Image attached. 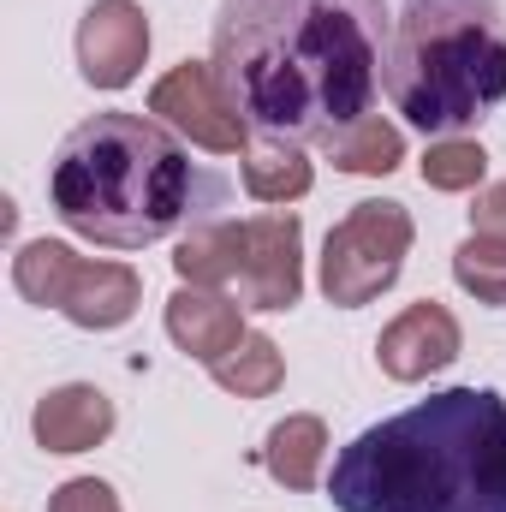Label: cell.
Listing matches in <instances>:
<instances>
[{
    "instance_id": "cell-4",
    "label": "cell",
    "mask_w": 506,
    "mask_h": 512,
    "mask_svg": "<svg viewBox=\"0 0 506 512\" xmlns=\"http://www.w3.org/2000/svg\"><path fill=\"white\" fill-rule=\"evenodd\" d=\"M387 96L429 137H459L506 102L501 0H405L387 42Z\"/></svg>"
},
{
    "instance_id": "cell-5",
    "label": "cell",
    "mask_w": 506,
    "mask_h": 512,
    "mask_svg": "<svg viewBox=\"0 0 506 512\" xmlns=\"http://www.w3.org/2000/svg\"><path fill=\"white\" fill-rule=\"evenodd\" d=\"M411 251V215L405 203L393 197H370V203H352V215L328 233L322 245V292L334 310H358L381 298Z\"/></svg>"
},
{
    "instance_id": "cell-19",
    "label": "cell",
    "mask_w": 506,
    "mask_h": 512,
    "mask_svg": "<svg viewBox=\"0 0 506 512\" xmlns=\"http://www.w3.org/2000/svg\"><path fill=\"white\" fill-rule=\"evenodd\" d=\"M453 280H459L477 304L506 310V239L501 233H471V239L453 251Z\"/></svg>"
},
{
    "instance_id": "cell-22",
    "label": "cell",
    "mask_w": 506,
    "mask_h": 512,
    "mask_svg": "<svg viewBox=\"0 0 506 512\" xmlns=\"http://www.w3.org/2000/svg\"><path fill=\"white\" fill-rule=\"evenodd\" d=\"M471 227H477V233H501L506 239V179L477 191V203H471Z\"/></svg>"
},
{
    "instance_id": "cell-14",
    "label": "cell",
    "mask_w": 506,
    "mask_h": 512,
    "mask_svg": "<svg viewBox=\"0 0 506 512\" xmlns=\"http://www.w3.org/2000/svg\"><path fill=\"white\" fill-rule=\"evenodd\" d=\"M239 251H245V233H239V221L221 215V221H203V227H191V233L179 239L173 268H179L185 286L233 292V280H239Z\"/></svg>"
},
{
    "instance_id": "cell-11",
    "label": "cell",
    "mask_w": 506,
    "mask_h": 512,
    "mask_svg": "<svg viewBox=\"0 0 506 512\" xmlns=\"http://www.w3.org/2000/svg\"><path fill=\"white\" fill-rule=\"evenodd\" d=\"M114 435V399L90 382L54 387L36 405V441L48 453H90Z\"/></svg>"
},
{
    "instance_id": "cell-15",
    "label": "cell",
    "mask_w": 506,
    "mask_h": 512,
    "mask_svg": "<svg viewBox=\"0 0 506 512\" xmlns=\"http://www.w3.org/2000/svg\"><path fill=\"white\" fill-rule=\"evenodd\" d=\"M310 161L298 143H274V137H256L245 143V191L256 203H292L310 191Z\"/></svg>"
},
{
    "instance_id": "cell-21",
    "label": "cell",
    "mask_w": 506,
    "mask_h": 512,
    "mask_svg": "<svg viewBox=\"0 0 506 512\" xmlns=\"http://www.w3.org/2000/svg\"><path fill=\"white\" fill-rule=\"evenodd\" d=\"M48 512H120V501L102 477H72L48 495Z\"/></svg>"
},
{
    "instance_id": "cell-13",
    "label": "cell",
    "mask_w": 506,
    "mask_h": 512,
    "mask_svg": "<svg viewBox=\"0 0 506 512\" xmlns=\"http://www.w3.org/2000/svg\"><path fill=\"white\" fill-rule=\"evenodd\" d=\"M322 459H328V429H322V417L298 411V417H286V423L268 429L262 465H268V477H274L280 489H316Z\"/></svg>"
},
{
    "instance_id": "cell-12",
    "label": "cell",
    "mask_w": 506,
    "mask_h": 512,
    "mask_svg": "<svg viewBox=\"0 0 506 512\" xmlns=\"http://www.w3.org/2000/svg\"><path fill=\"white\" fill-rule=\"evenodd\" d=\"M137 298H143L137 268H126V262H84V256H78V268H72V280H66V298H60V310H66V322H78V328H96V334H102V328L131 322Z\"/></svg>"
},
{
    "instance_id": "cell-16",
    "label": "cell",
    "mask_w": 506,
    "mask_h": 512,
    "mask_svg": "<svg viewBox=\"0 0 506 512\" xmlns=\"http://www.w3.org/2000/svg\"><path fill=\"white\" fill-rule=\"evenodd\" d=\"M209 376L227 393H239V399H262V393H274V387L286 382V358H280V346L268 334H245L227 358L209 364Z\"/></svg>"
},
{
    "instance_id": "cell-20",
    "label": "cell",
    "mask_w": 506,
    "mask_h": 512,
    "mask_svg": "<svg viewBox=\"0 0 506 512\" xmlns=\"http://www.w3.org/2000/svg\"><path fill=\"white\" fill-rule=\"evenodd\" d=\"M483 173H489V155L471 137H435L423 149V185L429 191H477Z\"/></svg>"
},
{
    "instance_id": "cell-9",
    "label": "cell",
    "mask_w": 506,
    "mask_h": 512,
    "mask_svg": "<svg viewBox=\"0 0 506 512\" xmlns=\"http://www.w3.org/2000/svg\"><path fill=\"white\" fill-rule=\"evenodd\" d=\"M459 346H465V334H459L453 310L435 304V298H423V304L399 310V316L381 328L376 364H381V376H393V382H423V376L447 370V364L459 358Z\"/></svg>"
},
{
    "instance_id": "cell-8",
    "label": "cell",
    "mask_w": 506,
    "mask_h": 512,
    "mask_svg": "<svg viewBox=\"0 0 506 512\" xmlns=\"http://www.w3.org/2000/svg\"><path fill=\"white\" fill-rule=\"evenodd\" d=\"M149 54V18L137 0H90L78 18V72L96 90H126Z\"/></svg>"
},
{
    "instance_id": "cell-1",
    "label": "cell",
    "mask_w": 506,
    "mask_h": 512,
    "mask_svg": "<svg viewBox=\"0 0 506 512\" xmlns=\"http://www.w3.org/2000/svg\"><path fill=\"white\" fill-rule=\"evenodd\" d=\"M381 0H221L215 78L233 114L274 143H334L387 84Z\"/></svg>"
},
{
    "instance_id": "cell-2",
    "label": "cell",
    "mask_w": 506,
    "mask_h": 512,
    "mask_svg": "<svg viewBox=\"0 0 506 512\" xmlns=\"http://www.w3.org/2000/svg\"><path fill=\"white\" fill-rule=\"evenodd\" d=\"M233 185L191 161V149L173 126L149 114H90L72 126L48 167V203L54 215L108 251H149L173 233H191L203 221H221Z\"/></svg>"
},
{
    "instance_id": "cell-10",
    "label": "cell",
    "mask_w": 506,
    "mask_h": 512,
    "mask_svg": "<svg viewBox=\"0 0 506 512\" xmlns=\"http://www.w3.org/2000/svg\"><path fill=\"white\" fill-rule=\"evenodd\" d=\"M239 310H245V304H239L233 292L179 286V292L167 298V334H173V346H179L185 358L215 364V358H227V352L245 340V316H239Z\"/></svg>"
},
{
    "instance_id": "cell-17",
    "label": "cell",
    "mask_w": 506,
    "mask_h": 512,
    "mask_svg": "<svg viewBox=\"0 0 506 512\" xmlns=\"http://www.w3.org/2000/svg\"><path fill=\"white\" fill-rule=\"evenodd\" d=\"M328 161L340 173H393L405 161V137H399V126H387L381 114H370V120L346 126L328 143Z\"/></svg>"
},
{
    "instance_id": "cell-3",
    "label": "cell",
    "mask_w": 506,
    "mask_h": 512,
    "mask_svg": "<svg viewBox=\"0 0 506 512\" xmlns=\"http://www.w3.org/2000/svg\"><path fill=\"white\" fill-rule=\"evenodd\" d=\"M340 512H506V399L447 387L334 453Z\"/></svg>"
},
{
    "instance_id": "cell-18",
    "label": "cell",
    "mask_w": 506,
    "mask_h": 512,
    "mask_svg": "<svg viewBox=\"0 0 506 512\" xmlns=\"http://www.w3.org/2000/svg\"><path fill=\"white\" fill-rule=\"evenodd\" d=\"M72 268H78V256L66 251L60 239H30L24 251L12 256V286L30 298V304H54L60 310V298H66V280H72Z\"/></svg>"
},
{
    "instance_id": "cell-6",
    "label": "cell",
    "mask_w": 506,
    "mask_h": 512,
    "mask_svg": "<svg viewBox=\"0 0 506 512\" xmlns=\"http://www.w3.org/2000/svg\"><path fill=\"white\" fill-rule=\"evenodd\" d=\"M245 233V251H239V280H233V298L245 310H292L304 298V227L298 215L286 209H268L239 221Z\"/></svg>"
},
{
    "instance_id": "cell-7",
    "label": "cell",
    "mask_w": 506,
    "mask_h": 512,
    "mask_svg": "<svg viewBox=\"0 0 506 512\" xmlns=\"http://www.w3.org/2000/svg\"><path fill=\"white\" fill-rule=\"evenodd\" d=\"M149 114H155L161 126H173L179 137H191L197 149H215V155L245 149V131H251L233 114V102H227L215 66H203V60L173 66V72L149 90Z\"/></svg>"
}]
</instances>
